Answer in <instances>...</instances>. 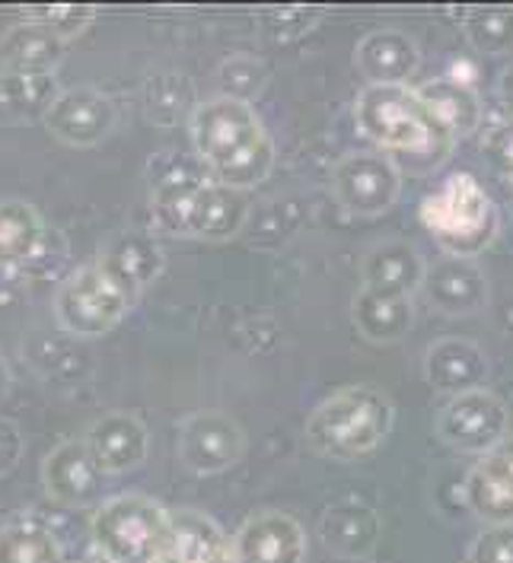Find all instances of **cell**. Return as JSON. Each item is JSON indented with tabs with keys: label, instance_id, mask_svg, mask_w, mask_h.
<instances>
[{
	"label": "cell",
	"instance_id": "1",
	"mask_svg": "<svg viewBox=\"0 0 513 563\" xmlns=\"http://www.w3.org/2000/svg\"><path fill=\"white\" fill-rule=\"evenodd\" d=\"M188 131L195 153L211 169L214 181L245 191L272 176L274 141L252 102L233 96L205 99L195 106Z\"/></svg>",
	"mask_w": 513,
	"mask_h": 563
},
{
	"label": "cell",
	"instance_id": "2",
	"mask_svg": "<svg viewBox=\"0 0 513 563\" xmlns=\"http://www.w3.org/2000/svg\"><path fill=\"white\" fill-rule=\"evenodd\" d=\"M354 124L367 141L390 156L427 159L424 169H437L450 150L454 134L434 119L412 87H363L354 99Z\"/></svg>",
	"mask_w": 513,
	"mask_h": 563
},
{
	"label": "cell",
	"instance_id": "3",
	"mask_svg": "<svg viewBox=\"0 0 513 563\" xmlns=\"http://www.w3.org/2000/svg\"><path fill=\"white\" fill-rule=\"evenodd\" d=\"M395 408L386 391L348 386L313 408L303 423L306 445L332 462H354L376 452L393 433Z\"/></svg>",
	"mask_w": 513,
	"mask_h": 563
},
{
	"label": "cell",
	"instance_id": "4",
	"mask_svg": "<svg viewBox=\"0 0 513 563\" xmlns=\"http://www.w3.org/2000/svg\"><path fill=\"white\" fill-rule=\"evenodd\" d=\"M249 217L245 191L201 178H163L153 188V220L163 233L223 242L242 230Z\"/></svg>",
	"mask_w": 513,
	"mask_h": 563
},
{
	"label": "cell",
	"instance_id": "5",
	"mask_svg": "<svg viewBox=\"0 0 513 563\" xmlns=\"http://www.w3.org/2000/svg\"><path fill=\"white\" fill-rule=\"evenodd\" d=\"M422 223L437 239L444 255L479 258L501 233V213L472 173H454L440 191L422 201Z\"/></svg>",
	"mask_w": 513,
	"mask_h": 563
},
{
	"label": "cell",
	"instance_id": "6",
	"mask_svg": "<svg viewBox=\"0 0 513 563\" xmlns=\"http://www.w3.org/2000/svg\"><path fill=\"white\" fill-rule=\"evenodd\" d=\"M170 532V509L144 494H119L92 512L96 554L112 563H151Z\"/></svg>",
	"mask_w": 513,
	"mask_h": 563
},
{
	"label": "cell",
	"instance_id": "7",
	"mask_svg": "<svg viewBox=\"0 0 513 563\" xmlns=\"http://www.w3.org/2000/svg\"><path fill=\"white\" fill-rule=\"evenodd\" d=\"M128 309H131L128 294L96 262L77 267L61 284L58 297H55V316L61 328L77 338L109 334L112 328L121 325Z\"/></svg>",
	"mask_w": 513,
	"mask_h": 563
},
{
	"label": "cell",
	"instance_id": "8",
	"mask_svg": "<svg viewBox=\"0 0 513 563\" xmlns=\"http://www.w3.org/2000/svg\"><path fill=\"white\" fill-rule=\"evenodd\" d=\"M332 195L351 217H380L402 195V169L383 150H354L332 166Z\"/></svg>",
	"mask_w": 513,
	"mask_h": 563
},
{
	"label": "cell",
	"instance_id": "9",
	"mask_svg": "<svg viewBox=\"0 0 513 563\" xmlns=\"http://www.w3.org/2000/svg\"><path fill=\"white\" fill-rule=\"evenodd\" d=\"M437 437L456 452L484 455L511 437V408L488 388L454 395L437 415Z\"/></svg>",
	"mask_w": 513,
	"mask_h": 563
},
{
	"label": "cell",
	"instance_id": "10",
	"mask_svg": "<svg viewBox=\"0 0 513 563\" xmlns=\"http://www.w3.org/2000/svg\"><path fill=\"white\" fill-rule=\"evenodd\" d=\"M245 452L242 427L223 411H195L179 423V459L195 475H220Z\"/></svg>",
	"mask_w": 513,
	"mask_h": 563
},
{
	"label": "cell",
	"instance_id": "11",
	"mask_svg": "<svg viewBox=\"0 0 513 563\" xmlns=\"http://www.w3.org/2000/svg\"><path fill=\"white\" fill-rule=\"evenodd\" d=\"M116 121H119L116 102L92 87L61 89L48 102V109L42 112V124L52 131V137H58L70 147L99 144L102 137H109Z\"/></svg>",
	"mask_w": 513,
	"mask_h": 563
},
{
	"label": "cell",
	"instance_id": "12",
	"mask_svg": "<svg viewBox=\"0 0 513 563\" xmlns=\"http://www.w3.org/2000/svg\"><path fill=\"white\" fill-rule=\"evenodd\" d=\"M230 554L233 563H303L306 534L294 516L265 509L249 516L230 538Z\"/></svg>",
	"mask_w": 513,
	"mask_h": 563
},
{
	"label": "cell",
	"instance_id": "13",
	"mask_svg": "<svg viewBox=\"0 0 513 563\" xmlns=\"http://www.w3.org/2000/svg\"><path fill=\"white\" fill-rule=\"evenodd\" d=\"M84 445L90 449L92 462L99 465L102 475H124L148 459L151 433L138 415L109 411L99 420H92L87 437H84Z\"/></svg>",
	"mask_w": 513,
	"mask_h": 563
},
{
	"label": "cell",
	"instance_id": "14",
	"mask_svg": "<svg viewBox=\"0 0 513 563\" xmlns=\"http://www.w3.org/2000/svg\"><path fill=\"white\" fill-rule=\"evenodd\" d=\"M422 294L447 316H472L488 302V277L479 262L444 255L424 267Z\"/></svg>",
	"mask_w": 513,
	"mask_h": 563
},
{
	"label": "cell",
	"instance_id": "15",
	"mask_svg": "<svg viewBox=\"0 0 513 563\" xmlns=\"http://www.w3.org/2000/svg\"><path fill=\"white\" fill-rule=\"evenodd\" d=\"M102 472L84 440H64L42 462V484L64 506H92L102 497Z\"/></svg>",
	"mask_w": 513,
	"mask_h": 563
},
{
	"label": "cell",
	"instance_id": "16",
	"mask_svg": "<svg viewBox=\"0 0 513 563\" xmlns=\"http://www.w3.org/2000/svg\"><path fill=\"white\" fill-rule=\"evenodd\" d=\"M354 60L367 87H408L422 67V48L408 32L373 30L358 42Z\"/></svg>",
	"mask_w": 513,
	"mask_h": 563
},
{
	"label": "cell",
	"instance_id": "17",
	"mask_svg": "<svg viewBox=\"0 0 513 563\" xmlns=\"http://www.w3.org/2000/svg\"><path fill=\"white\" fill-rule=\"evenodd\" d=\"M151 563H233L230 538L205 512H170V532Z\"/></svg>",
	"mask_w": 513,
	"mask_h": 563
},
{
	"label": "cell",
	"instance_id": "18",
	"mask_svg": "<svg viewBox=\"0 0 513 563\" xmlns=\"http://www.w3.org/2000/svg\"><path fill=\"white\" fill-rule=\"evenodd\" d=\"M424 267L422 252L405 239H383L373 249H367L361 262V287L395 294V297H415L422 290Z\"/></svg>",
	"mask_w": 513,
	"mask_h": 563
},
{
	"label": "cell",
	"instance_id": "19",
	"mask_svg": "<svg viewBox=\"0 0 513 563\" xmlns=\"http://www.w3.org/2000/svg\"><path fill=\"white\" fill-rule=\"evenodd\" d=\"M380 534H383V522L376 509L363 500H338L319 516L323 544L345 561L370 558L380 544Z\"/></svg>",
	"mask_w": 513,
	"mask_h": 563
},
{
	"label": "cell",
	"instance_id": "20",
	"mask_svg": "<svg viewBox=\"0 0 513 563\" xmlns=\"http://www.w3.org/2000/svg\"><path fill=\"white\" fill-rule=\"evenodd\" d=\"M96 265L102 267L134 302V297L160 277L166 255L156 245V239L148 233H121L102 249V258Z\"/></svg>",
	"mask_w": 513,
	"mask_h": 563
},
{
	"label": "cell",
	"instance_id": "21",
	"mask_svg": "<svg viewBox=\"0 0 513 563\" xmlns=\"http://www.w3.org/2000/svg\"><path fill=\"white\" fill-rule=\"evenodd\" d=\"M424 379L437 391H450V395L484 388L488 379L484 351L466 338H444L430 344L424 354Z\"/></svg>",
	"mask_w": 513,
	"mask_h": 563
},
{
	"label": "cell",
	"instance_id": "22",
	"mask_svg": "<svg viewBox=\"0 0 513 563\" xmlns=\"http://www.w3.org/2000/svg\"><path fill=\"white\" fill-rule=\"evenodd\" d=\"M418 96H422L424 106L434 112V119L454 134V141L469 137V134H476L482 128L484 106L472 84L444 74V77H434V80L422 84Z\"/></svg>",
	"mask_w": 513,
	"mask_h": 563
},
{
	"label": "cell",
	"instance_id": "23",
	"mask_svg": "<svg viewBox=\"0 0 513 563\" xmlns=\"http://www.w3.org/2000/svg\"><path fill=\"white\" fill-rule=\"evenodd\" d=\"M351 319L367 341L393 344V341H402L415 325V302L412 297H395V294L361 287L351 302Z\"/></svg>",
	"mask_w": 513,
	"mask_h": 563
},
{
	"label": "cell",
	"instance_id": "24",
	"mask_svg": "<svg viewBox=\"0 0 513 563\" xmlns=\"http://www.w3.org/2000/svg\"><path fill=\"white\" fill-rule=\"evenodd\" d=\"M67 52V42L52 35L42 26L20 23L3 35L0 42V58L7 70H23V74H55Z\"/></svg>",
	"mask_w": 513,
	"mask_h": 563
},
{
	"label": "cell",
	"instance_id": "25",
	"mask_svg": "<svg viewBox=\"0 0 513 563\" xmlns=\"http://www.w3.org/2000/svg\"><path fill=\"white\" fill-rule=\"evenodd\" d=\"M42 239L45 227L39 210L17 198L0 201V271L32 262L42 249Z\"/></svg>",
	"mask_w": 513,
	"mask_h": 563
},
{
	"label": "cell",
	"instance_id": "26",
	"mask_svg": "<svg viewBox=\"0 0 513 563\" xmlns=\"http://www.w3.org/2000/svg\"><path fill=\"white\" fill-rule=\"evenodd\" d=\"M462 497L484 526H513V484L484 462H476L462 481Z\"/></svg>",
	"mask_w": 513,
	"mask_h": 563
},
{
	"label": "cell",
	"instance_id": "27",
	"mask_svg": "<svg viewBox=\"0 0 513 563\" xmlns=\"http://www.w3.org/2000/svg\"><path fill=\"white\" fill-rule=\"evenodd\" d=\"M0 563H61V541L42 519H13L0 529Z\"/></svg>",
	"mask_w": 513,
	"mask_h": 563
},
{
	"label": "cell",
	"instance_id": "28",
	"mask_svg": "<svg viewBox=\"0 0 513 563\" xmlns=\"http://www.w3.org/2000/svg\"><path fill=\"white\" fill-rule=\"evenodd\" d=\"M469 45L488 58L513 55V7H472L462 16Z\"/></svg>",
	"mask_w": 513,
	"mask_h": 563
},
{
	"label": "cell",
	"instance_id": "29",
	"mask_svg": "<svg viewBox=\"0 0 513 563\" xmlns=\"http://www.w3.org/2000/svg\"><path fill=\"white\" fill-rule=\"evenodd\" d=\"M20 20L48 30L52 35H58L61 42H70L80 32L90 30L92 20H96V10L92 7H74V3H61V7H26V10H20Z\"/></svg>",
	"mask_w": 513,
	"mask_h": 563
},
{
	"label": "cell",
	"instance_id": "30",
	"mask_svg": "<svg viewBox=\"0 0 513 563\" xmlns=\"http://www.w3.org/2000/svg\"><path fill=\"white\" fill-rule=\"evenodd\" d=\"M482 153L494 173H501L507 181H513V115L484 131Z\"/></svg>",
	"mask_w": 513,
	"mask_h": 563
},
{
	"label": "cell",
	"instance_id": "31",
	"mask_svg": "<svg viewBox=\"0 0 513 563\" xmlns=\"http://www.w3.org/2000/svg\"><path fill=\"white\" fill-rule=\"evenodd\" d=\"M469 563H513V526H488L472 541Z\"/></svg>",
	"mask_w": 513,
	"mask_h": 563
},
{
	"label": "cell",
	"instance_id": "32",
	"mask_svg": "<svg viewBox=\"0 0 513 563\" xmlns=\"http://www.w3.org/2000/svg\"><path fill=\"white\" fill-rule=\"evenodd\" d=\"M23 452H26V437H23L20 423L0 415V475L13 472L20 465Z\"/></svg>",
	"mask_w": 513,
	"mask_h": 563
},
{
	"label": "cell",
	"instance_id": "33",
	"mask_svg": "<svg viewBox=\"0 0 513 563\" xmlns=\"http://www.w3.org/2000/svg\"><path fill=\"white\" fill-rule=\"evenodd\" d=\"M479 462H484L491 472H498L504 481H511L513 484V437L501 440V443L494 445L491 452H484Z\"/></svg>",
	"mask_w": 513,
	"mask_h": 563
},
{
	"label": "cell",
	"instance_id": "34",
	"mask_svg": "<svg viewBox=\"0 0 513 563\" xmlns=\"http://www.w3.org/2000/svg\"><path fill=\"white\" fill-rule=\"evenodd\" d=\"M498 96H501V102L513 112V64L501 74V80H498Z\"/></svg>",
	"mask_w": 513,
	"mask_h": 563
},
{
	"label": "cell",
	"instance_id": "35",
	"mask_svg": "<svg viewBox=\"0 0 513 563\" xmlns=\"http://www.w3.org/2000/svg\"><path fill=\"white\" fill-rule=\"evenodd\" d=\"M7 386H10V369H7V363H3V356H0V398L7 395Z\"/></svg>",
	"mask_w": 513,
	"mask_h": 563
},
{
	"label": "cell",
	"instance_id": "36",
	"mask_svg": "<svg viewBox=\"0 0 513 563\" xmlns=\"http://www.w3.org/2000/svg\"><path fill=\"white\" fill-rule=\"evenodd\" d=\"M70 563H112L109 558H102V554H87V558H80V561H70Z\"/></svg>",
	"mask_w": 513,
	"mask_h": 563
},
{
	"label": "cell",
	"instance_id": "37",
	"mask_svg": "<svg viewBox=\"0 0 513 563\" xmlns=\"http://www.w3.org/2000/svg\"><path fill=\"white\" fill-rule=\"evenodd\" d=\"M511 185H513V181H511Z\"/></svg>",
	"mask_w": 513,
	"mask_h": 563
}]
</instances>
